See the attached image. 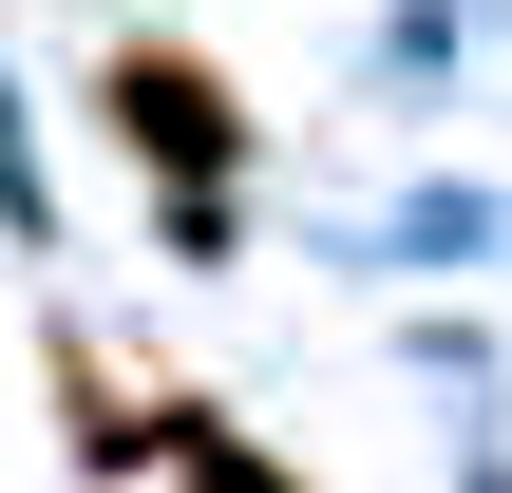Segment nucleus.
<instances>
[{"mask_svg": "<svg viewBox=\"0 0 512 493\" xmlns=\"http://www.w3.org/2000/svg\"><path fill=\"white\" fill-rule=\"evenodd\" d=\"M114 133H133V152H190V171H228V152H247L228 76H209V57H171V38H133V57H114Z\"/></svg>", "mask_w": 512, "mask_h": 493, "instance_id": "1", "label": "nucleus"}, {"mask_svg": "<svg viewBox=\"0 0 512 493\" xmlns=\"http://www.w3.org/2000/svg\"><path fill=\"white\" fill-rule=\"evenodd\" d=\"M190 493H285V475H247V456H228V437L190 418Z\"/></svg>", "mask_w": 512, "mask_h": 493, "instance_id": "2", "label": "nucleus"}]
</instances>
